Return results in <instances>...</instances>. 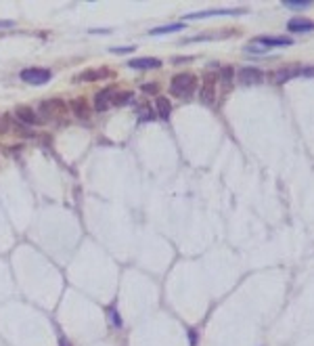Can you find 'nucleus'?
Masks as SVG:
<instances>
[{"label":"nucleus","mask_w":314,"mask_h":346,"mask_svg":"<svg viewBox=\"0 0 314 346\" xmlns=\"http://www.w3.org/2000/svg\"><path fill=\"white\" fill-rule=\"evenodd\" d=\"M232 76H234V69L232 67H222L220 69V74H218V78H220V82L224 84V88H228L230 84H232Z\"/></svg>","instance_id":"obj_17"},{"label":"nucleus","mask_w":314,"mask_h":346,"mask_svg":"<svg viewBox=\"0 0 314 346\" xmlns=\"http://www.w3.org/2000/svg\"><path fill=\"white\" fill-rule=\"evenodd\" d=\"M283 7H287V9H310L312 3H289V0H285Z\"/></svg>","instance_id":"obj_19"},{"label":"nucleus","mask_w":314,"mask_h":346,"mask_svg":"<svg viewBox=\"0 0 314 346\" xmlns=\"http://www.w3.org/2000/svg\"><path fill=\"white\" fill-rule=\"evenodd\" d=\"M185 30V23H168V25H162V28H153L149 34L151 36H162V34H168V32H180Z\"/></svg>","instance_id":"obj_13"},{"label":"nucleus","mask_w":314,"mask_h":346,"mask_svg":"<svg viewBox=\"0 0 314 346\" xmlns=\"http://www.w3.org/2000/svg\"><path fill=\"white\" fill-rule=\"evenodd\" d=\"M247 9H207L199 13L187 15V19H203V17H214V15H245Z\"/></svg>","instance_id":"obj_7"},{"label":"nucleus","mask_w":314,"mask_h":346,"mask_svg":"<svg viewBox=\"0 0 314 346\" xmlns=\"http://www.w3.org/2000/svg\"><path fill=\"white\" fill-rule=\"evenodd\" d=\"M253 42H256V44H262L264 48H270V46H291V44H293L291 38H285V36H281V38H274V36H260V38H256Z\"/></svg>","instance_id":"obj_9"},{"label":"nucleus","mask_w":314,"mask_h":346,"mask_svg":"<svg viewBox=\"0 0 314 346\" xmlns=\"http://www.w3.org/2000/svg\"><path fill=\"white\" fill-rule=\"evenodd\" d=\"M237 80L243 86H258V84L264 82V74H262L258 67H241L237 71Z\"/></svg>","instance_id":"obj_4"},{"label":"nucleus","mask_w":314,"mask_h":346,"mask_svg":"<svg viewBox=\"0 0 314 346\" xmlns=\"http://www.w3.org/2000/svg\"><path fill=\"white\" fill-rule=\"evenodd\" d=\"M128 67H132V69H157V67H162V61L155 59V57H139V59L130 61Z\"/></svg>","instance_id":"obj_11"},{"label":"nucleus","mask_w":314,"mask_h":346,"mask_svg":"<svg viewBox=\"0 0 314 346\" xmlns=\"http://www.w3.org/2000/svg\"><path fill=\"white\" fill-rule=\"evenodd\" d=\"M19 78L23 80V82H28V84H34V86H40L44 82H48V80L52 78V74L44 67H25L21 69Z\"/></svg>","instance_id":"obj_2"},{"label":"nucleus","mask_w":314,"mask_h":346,"mask_svg":"<svg viewBox=\"0 0 314 346\" xmlns=\"http://www.w3.org/2000/svg\"><path fill=\"white\" fill-rule=\"evenodd\" d=\"M132 101H134V93H130V90H126V93H115V97H113V105H117V107L132 103Z\"/></svg>","instance_id":"obj_16"},{"label":"nucleus","mask_w":314,"mask_h":346,"mask_svg":"<svg viewBox=\"0 0 314 346\" xmlns=\"http://www.w3.org/2000/svg\"><path fill=\"white\" fill-rule=\"evenodd\" d=\"M287 30L291 34H304V32H312L314 30V21H308L304 17H293L287 21Z\"/></svg>","instance_id":"obj_8"},{"label":"nucleus","mask_w":314,"mask_h":346,"mask_svg":"<svg viewBox=\"0 0 314 346\" xmlns=\"http://www.w3.org/2000/svg\"><path fill=\"white\" fill-rule=\"evenodd\" d=\"M103 76H107V71H101V69H90V71H84V74H80V76H75V82H90V80H101Z\"/></svg>","instance_id":"obj_15"},{"label":"nucleus","mask_w":314,"mask_h":346,"mask_svg":"<svg viewBox=\"0 0 314 346\" xmlns=\"http://www.w3.org/2000/svg\"><path fill=\"white\" fill-rule=\"evenodd\" d=\"M216 82H218V76L214 74H207L201 82V90H199V101L203 105H212L216 101Z\"/></svg>","instance_id":"obj_3"},{"label":"nucleus","mask_w":314,"mask_h":346,"mask_svg":"<svg viewBox=\"0 0 314 346\" xmlns=\"http://www.w3.org/2000/svg\"><path fill=\"white\" fill-rule=\"evenodd\" d=\"M155 114H157V118H160V120L168 122V118L172 114V105H170V101L166 97H157L155 99Z\"/></svg>","instance_id":"obj_12"},{"label":"nucleus","mask_w":314,"mask_h":346,"mask_svg":"<svg viewBox=\"0 0 314 346\" xmlns=\"http://www.w3.org/2000/svg\"><path fill=\"white\" fill-rule=\"evenodd\" d=\"M300 76H306V78H314V67L312 65H306L300 69Z\"/></svg>","instance_id":"obj_21"},{"label":"nucleus","mask_w":314,"mask_h":346,"mask_svg":"<svg viewBox=\"0 0 314 346\" xmlns=\"http://www.w3.org/2000/svg\"><path fill=\"white\" fill-rule=\"evenodd\" d=\"M115 88L109 86V88H103L101 93H96L94 97V110L96 112H105V110H109L111 105H113V97H115Z\"/></svg>","instance_id":"obj_6"},{"label":"nucleus","mask_w":314,"mask_h":346,"mask_svg":"<svg viewBox=\"0 0 314 346\" xmlns=\"http://www.w3.org/2000/svg\"><path fill=\"white\" fill-rule=\"evenodd\" d=\"M15 21H0V28H13Z\"/></svg>","instance_id":"obj_24"},{"label":"nucleus","mask_w":314,"mask_h":346,"mask_svg":"<svg viewBox=\"0 0 314 346\" xmlns=\"http://www.w3.org/2000/svg\"><path fill=\"white\" fill-rule=\"evenodd\" d=\"M73 110H75V114H77V118H86L88 116V110H86V105L77 99V101H73Z\"/></svg>","instance_id":"obj_18"},{"label":"nucleus","mask_w":314,"mask_h":346,"mask_svg":"<svg viewBox=\"0 0 314 346\" xmlns=\"http://www.w3.org/2000/svg\"><path fill=\"white\" fill-rule=\"evenodd\" d=\"M136 114H139V118H141L143 122L157 120V114H155V110L151 107V105H139V107H136Z\"/></svg>","instance_id":"obj_14"},{"label":"nucleus","mask_w":314,"mask_h":346,"mask_svg":"<svg viewBox=\"0 0 314 346\" xmlns=\"http://www.w3.org/2000/svg\"><path fill=\"white\" fill-rule=\"evenodd\" d=\"M143 90L145 93H157V90H160V86H157L155 82H147V84H143Z\"/></svg>","instance_id":"obj_22"},{"label":"nucleus","mask_w":314,"mask_h":346,"mask_svg":"<svg viewBox=\"0 0 314 346\" xmlns=\"http://www.w3.org/2000/svg\"><path fill=\"white\" fill-rule=\"evenodd\" d=\"M109 315H111V323L120 327V325H122V319H120V315H115L113 311H109Z\"/></svg>","instance_id":"obj_23"},{"label":"nucleus","mask_w":314,"mask_h":346,"mask_svg":"<svg viewBox=\"0 0 314 346\" xmlns=\"http://www.w3.org/2000/svg\"><path fill=\"white\" fill-rule=\"evenodd\" d=\"M113 55H126V52H132L134 50V46H113V48H109Z\"/></svg>","instance_id":"obj_20"},{"label":"nucleus","mask_w":314,"mask_h":346,"mask_svg":"<svg viewBox=\"0 0 314 346\" xmlns=\"http://www.w3.org/2000/svg\"><path fill=\"white\" fill-rule=\"evenodd\" d=\"M197 88V78L193 74H176L170 82V93L178 99H191Z\"/></svg>","instance_id":"obj_1"},{"label":"nucleus","mask_w":314,"mask_h":346,"mask_svg":"<svg viewBox=\"0 0 314 346\" xmlns=\"http://www.w3.org/2000/svg\"><path fill=\"white\" fill-rule=\"evenodd\" d=\"M15 116L23 122V124H30V126H38V124H42V120L38 118V114L34 112V110H30V107H17L15 110Z\"/></svg>","instance_id":"obj_10"},{"label":"nucleus","mask_w":314,"mask_h":346,"mask_svg":"<svg viewBox=\"0 0 314 346\" xmlns=\"http://www.w3.org/2000/svg\"><path fill=\"white\" fill-rule=\"evenodd\" d=\"M300 69H302V67H298V65L281 67V69L272 71V74L268 76V80H270L272 84H285V82H289V80H293V78H300Z\"/></svg>","instance_id":"obj_5"}]
</instances>
